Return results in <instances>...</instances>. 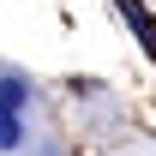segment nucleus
Returning <instances> with one entry per match:
<instances>
[{
  "label": "nucleus",
  "mask_w": 156,
  "mask_h": 156,
  "mask_svg": "<svg viewBox=\"0 0 156 156\" xmlns=\"http://www.w3.org/2000/svg\"><path fill=\"white\" fill-rule=\"evenodd\" d=\"M120 12H126V24H132V30H138V42H144V48H150V54H156V24H150V12H144L138 0H120Z\"/></svg>",
  "instance_id": "nucleus-1"
},
{
  "label": "nucleus",
  "mask_w": 156,
  "mask_h": 156,
  "mask_svg": "<svg viewBox=\"0 0 156 156\" xmlns=\"http://www.w3.org/2000/svg\"><path fill=\"white\" fill-rule=\"evenodd\" d=\"M18 144V108H0V150Z\"/></svg>",
  "instance_id": "nucleus-2"
},
{
  "label": "nucleus",
  "mask_w": 156,
  "mask_h": 156,
  "mask_svg": "<svg viewBox=\"0 0 156 156\" xmlns=\"http://www.w3.org/2000/svg\"><path fill=\"white\" fill-rule=\"evenodd\" d=\"M24 102V78H0V108H18Z\"/></svg>",
  "instance_id": "nucleus-3"
}]
</instances>
